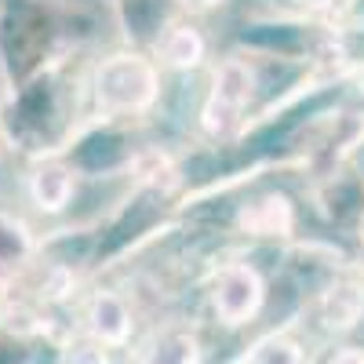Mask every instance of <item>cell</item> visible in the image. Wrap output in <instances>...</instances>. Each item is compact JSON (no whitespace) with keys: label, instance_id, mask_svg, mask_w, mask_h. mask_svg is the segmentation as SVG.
<instances>
[{"label":"cell","instance_id":"1","mask_svg":"<svg viewBox=\"0 0 364 364\" xmlns=\"http://www.w3.org/2000/svg\"><path fill=\"white\" fill-rule=\"evenodd\" d=\"M157 66L142 55H113L95 70V102L109 117L146 113L157 102Z\"/></svg>","mask_w":364,"mask_h":364},{"label":"cell","instance_id":"2","mask_svg":"<svg viewBox=\"0 0 364 364\" xmlns=\"http://www.w3.org/2000/svg\"><path fill=\"white\" fill-rule=\"evenodd\" d=\"M252 91H255V73L245 58H226V63L215 70L211 77V91H208V102H204V128L211 135H233L245 120V109L252 102Z\"/></svg>","mask_w":364,"mask_h":364},{"label":"cell","instance_id":"3","mask_svg":"<svg viewBox=\"0 0 364 364\" xmlns=\"http://www.w3.org/2000/svg\"><path fill=\"white\" fill-rule=\"evenodd\" d=\"M266 299V284L259 277V269L248 262H230L219 269L215 284H211V306H215L219 321L230 328L248 324Z\"/></svg>","mask_w":364,"mask_h":364},{"label":"cell","instance_id":"4","mask_svg":"<svg viewBox=\"0 0 364 364\" xmlns=\"http://www.w3.org/2000/svg\"><path fill=\"white\" fill-rule=\"evenodd\" d=\"M87 331L99 346H124L132 336V310L117 291H99L87 306Z\"/></svg>","mask_w":364,"mask_h":364},{"label":"cell","instance_id":"5","mask_svg":"<svg viewBox=\"0 0 364 364\" xmlns=\"http://www.w3.org/2000/svg\"><path fill=\"white\" fill-rule=\"evenodd\" d=\"M237 223L252 237H288L295 226V215H291V204L284 193H266V197L240 208Z\"/></svg>","mask_w":364,"mask_h":364},{"label":"cell","instance_id":"6","mask_svg":"<svg viewBox=\"0 0 364 364\" xmlns=\"http://www.w3.org/2000/svg\"><path fill=\"white\" fill-rule=\"evenodd\" d=\"M139 364H200V339L190 328H161L146 343Z\"/></svg>","mask_w":364,"mask_h":364},{"label":"cell","instance_id":"7","mask_svg":"<svg viewBox=\"0 0 364 364\" xmlns=\"http://www.w3.org/2000/svg\"><path fill=\"white\" fill-rule=\"evenodd\" d=\"M364 317V288L357 281H339L321 295V321L331 331H350Z\"/></svg>","mask_w":364,"mask_h":364},{"label":"cell","instance_id":"8","mask_svg":"<svg viewBox=\"0 0 364 364\" xmlns=\"http://www.w3.org/2000/svg\"><path fill=\"white\" fill-rule=\"evenodd\" d=\"M29 197L41 211H63L73 197V171L66 164H41L29 175Z\"/></svg>","mask_w":364,"mask_h":364},{"label":"cell","instance_id":"9","mask_svg":"<svg viewBox=\"0 0 364 364\" xmlns=\"http://www.w3.org/2000/svg\"><path fill=\"white\" fill-rule=\"evenodd\" d=\"M33 233L18 215L0 211V269H22L33 259Z\"/></svg>","mask_w":364,"mask_h":364},{"label":"cell","instance_id":"10","mask_svg":"<svg viewBox=\"0 0 364 364\" xmlns=\"http://www.w3.org/2000/svg\"><path fill=\"white\" fill-rule=\"evenodd\" d=\"M204 58V37L193 26H175L161 41V63L171 70H193Z\"/></svg>","mask_w":364,"mask_h":364},{"label":"cell","instance_id":"11","mask_svg":"<svg viewBox=\"0 0 364 364\" xmlns=\"http://www.w3.org/2000/svg\"><path fill=\"white\" fill-rule=\"evenodd\" d=\"M245 364H302V346L284 331H273V336H262L248 350Z\"/></svg>","mask_w":364,"mask_h":364},{"label":"cell","instance_id":"12","mask_svg":"<svg viewBox=\"0 0 364 364\" xmlns=\"http://www.w3.org/2000/svg\"><path fill=\"white\" fill-rule=\"evenodd\" d=\"M331 364H364V350H357V346H343L336 357H331Z\"/></svg>","mask_w":364,"mask_h":364},{"label":"cell","instance_id":"13","mask_svg":"<svg viewBox=\"0 0 364 364\" xmlns=\"http://www.w3.org/2000/svg\"><path fill=\"white\" fill-rule=\"evenodd\" d=\"M182 8H190V11H211V8H219L223 0H178Z\"/></svg>","mask_w":364,"mask_h":364},{"label":"cell","instance_id":"14","mask_svg":"<svg viewBox=\"0 0 364 364\" xmlns=\"http://www.w3.org/2000/svg\"><path fill=\"white\" fill-rule=\"evenodd\" d=\"M291 4H299V8H324L328 0H291Z\"/></svg>","mask_w":364,"mask_h":364},{"label":"cell","instance_id":"15","mask_svg":"<svg viewBox=\"0 0 364 364\" xmlns=\"http://www.w3.org/2000/svg\"><path fill=\"white\" fill-rule=\"evenodd\" d=\"M360 252H364V215H360Z\"/></svg>","mask_w":364,"mask_h":364},{"label":"cell","instance_id":"16","mask_svg":"<svg viewBox=\"0 0 364 364\" xmlns=\"http://www.w3.org/2000/svg\"><path fill=\"white\" fill-rule=\"evenodd\" d=\"M360 84H364V73H360Z\"/></svg>","mask_w":364,"mask_h":364}]
</instances>
